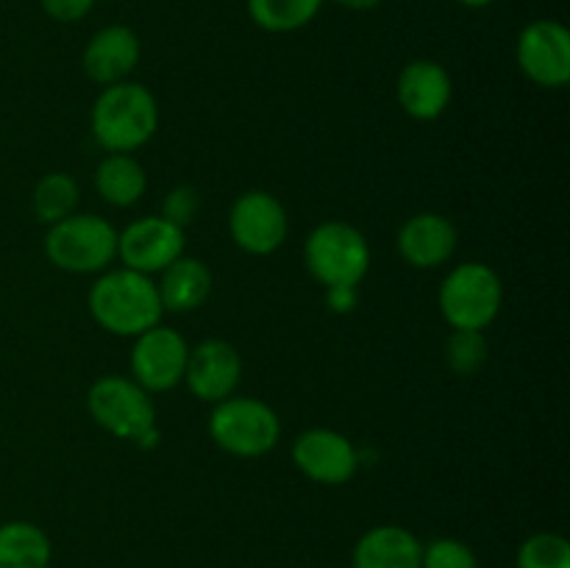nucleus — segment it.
<instances>
[{
  "label": "nucleus",
  "mask_w": 570,
  "mask_h": 568,
  "mask_svg": "<svg viewBox=\"0 0 570 568\" xmlns=\"http://www.w3.org/2000/svg\"><path fill=\"white\" fill-rule=\"evenodd\" d=\"M89 312L100 329L117 337H137L161 323V315H165L154 278L131 267L104 273L92 284Z\"/></svg>",
  "instance_id": "f257e3e1"
},
{
  "label": "nucleus",
  "mask_w": 570,
  "mask_h": 568,
  "mask_svg": "<svg viewBox=\"0 0 570 568\" xmlns=\"http://www.w3.org/2000/svg\"><path fill=\"white\" fill-rule=\"evenodd\" d=\"M89 123L100 148L109 154H131L142 148L159 128V106L142 84L120 81L104 87Z\"/></svg>",
  "instance_id": "f03ea898"
},
{
  "label": "nucleus",
  "mask_w": 570,
  "mask_h": 568,
  "mask_svg": "<svg viewBox=\"0 0 570 568\" xmlns=\"http://www.w3.org/2000/svg\"><path fill=\"white\" fill-rule=\"evenodd\" d=\"M89 415L100 429L120 440L154 449L159 443L156 407L148 390L126 376H100L87 395Z\"/></svg>",
  "instance_id": "7ed1b4c3"
},
{
  "label": "nucleus",
  "mask_w": 570,
  "mask_h": 568,
  "mask_svg": "<svg viewBox=\"0 0 570 568\" xmlns=\"http://www.w3.org/2000/svg\"><path fill=\"white\" fill-rule=\"evenodd\" d=\"M440 312L451 329H488L504 304V284L484 262H462L440 284Z\"/></svg>",
  "instance_id": "20e7f679"
},
{
  "label": "nucleus",
  "mask_w": 570,
  "mask_h": 568,
  "mask_svg": "<svg viewBox=\"0 0 570 568\" xmlns=\"http://www.w3.org/2000/svg\"><path fill=\"white\" fill-rule=\"evenodd\" d=\"M304 259L323 287H356L371 267V245L360 228L328 221L306 237Z\"/></svg>",
  "instance_id": "39448f33"
},
{
  "label": "nucleus",
  "mask_w": 570,
  "mask_h": 568,
  "mask_svg": "<svg viewBox=\"0 0 570 568\" xmlns=\"http://www.w3.org/2000/svg\"><path fill=\"white\" fill-rule=\"evenodd\" d=\"M209 434L215 445L234 457H262L276 449L282 438V421L259 399L228 395L217 401L209 415Z\"/></svg>",
  "instance_id": "423d86ee"
},
{
  "label": "nucleus",
  "mask_w": 570,
  "mask_h": 568,
  "mask_svg": "<svg viewBox=\"0 0 570 568\" xmlns=\"http://www.w3.org/2000/svg\"><path fill=\"white\" fill-rule=\"evenodd\" d=\"M45 254L67 273H100L117 256V232L104 217L72 212L48 228Z\"/></svg>",
  "instance_id": "0eeeda50"
},
{
  "label": "nucleus",
  "mask_w": 570,
  "mask_h": 568,
  "mask_svg": "<svg viewBox=\"0 0 570 568\" xmlns=\"http://www.w3.org/2000/svg\"><path fill=\"white\" fill-rule=\"evenodd\" d=\"M518 67L543 89H562L570 81V33L557 20H534L518 33Z\"/></svg>",
  "instance_id": "6e6552de"
},
{
  "label": "nucleus",
  "mask_w": 570,
  "mask_h": 568,
  "mask_svg": "<svg viewBox=\"0 0 570 568\" xmlns=\"http://www.w3.org/2000/svg\"><path fill=\"white\" fill-rule=\"evenodd\" d=\"M287 209L265 189L243 193L228 212V232L245 254L267 256L278 251L287 239Z\"/></svg>",
  "instance_id": "1a4fd4ad"
},
{
  "label": "nucleus",
  "mask_w": 570,
  "mask_h": 568,
  "mask_svg": "<svg viewBox=\"0 0 570 568\" xmlns=\"http://www.w3.org/2000/svg\"><path fill=\"white\" fill-rule=\"evenodd\" d=\"M189 345L176 329L156 323L148 332L134 337L131 349V373L134 382L148 393H165L184 382L187 371Z\"/></svg>",
  "instance_id": "9d476101"
},
{
  "label": "nucleus",
  "mask_w": 570,
  "mask_h": 568,
  "mask_svg": "<svg viewBox=\"0 0 570 568\" xmlns=\"http://www.w3.org/2000/svg\"><path fill=\"white\" fill-rule=\"evenodd\" d=\"M117 256L122 259V267L145 276L161 273L184 256V228L161 215L139 217L117 234Z\"/></svg>",
  "instance_id": "9b49d317"
},
{
  "label": "nucleus",
  "mask_w": 570,
  "mask_h": 568,
  "mask_svg": "<svg viewBox=\"0 0 570 568\" xmlns=\"http://www.w3.org/2000/svg\"><path fill=\"white\" fill-rule=\"evenodd\" d=\"M293 462L317 484H345L360 468V454L345 434L334 429H309L293 443Z\"/></svg>",
  "instance_id": "f8f14e48"
},
{
  "label": "nucleus",
  "mask_w": 570,
  "mask_h": 568,
  "mask_svg": "<svg viewBox=\"0 0 570 568\" xmlns=\"http://www.w3.org/2000/svg\"><path fill=\"white\" fill-rule=\"evenodd\" d=\"M239 379H243V360H239L237 349L226 340H204L200 345L189 349L187 371H184V382L189 384L193 395L200 401H217L228 399L237 390Z\"/></svg>",
  "instance_id": "ddd939ff"
},
{
  "label": "nucleus",
  "mask_w": 570,
  "mask_h": 568,
  "mask_svg": "<svg viewBox=\"0 0 570 568\" xmlns=\"http://www.w3.org/2000/svg\"><path fill=\"white\" fill-rule=\"evenodd\" d=\"M456 243H460L456 226L438 212L412 215L399 232V254L404 256L406 265L421 271L445 265L454 256Z\"/></svg>",
  "instance_id": "4468645a"
},
{
  "label": "nucleus",
  "mask_w": 570,
  "mask_h": 568,
  "mask_svg": "<svg viewBox=\"0 0 570 568\" xmlns=\"http://www.w3.org/2000/svg\"><path fill=\"white\" fill-rule=\"evenodd\" d=\"M451 76L443 65L432 59H415L401 70L399 95L401 109L415 120H438L451 104Z\"/></svg>",
  "instance_id": "2eb2a0df"
},
{
  "label": "nucleus",
  "mask_w": 570,
  "mask_h": 568,
  "mask_svg": "<svg viewBox=\"0 0 570 568\" xmlns=\"http://www.w3.org/2000/svg\"><path fill=\"white\" fill-rule=\"evenodd\" d=\"M139 61V39L126 26H106L87 42L81 56L83 72L100 87L128 81Z\"/></svg>",
  "instance_id": "dca6fc26"
},
{
  "label": "nucleus",
  "mask_w": 570,
  "mask_h": 568,
  "mask_svg": "<svg viewBox=\"0 0 570 568\" xmlns=\"http://www.w3.org/2000/svg\"><path fill=\"white\" fill-rule=\"evenodd\" d=\"M423 543L415 532L399 523L373 527L351 551L354 568H421Z\"/></svg>",
  "instance_id": "f3484780"
},
{
  "label": "nucleus",
  "mask_w": 570,
  "mask_h": 568,
  "mask_svg": "<svg viewBox=\"0 0 570 568\" xmlns=\"http://www.w3.org/2000/svg\"><path fill=\"white\" fill-rule=\"evenodd\" d=\"M156 290L165 312H193L212 295V271L195 256H178L161 271Z\"/></svg>",
  "instance_id": "a211bd4d"
},
{
  "label": "nucleus",
  "mask_w": 570,
  "mask_h": 568,
  "mask_svg": "<svg viewBox=\"0 0 570 568\" xmlns=\"http://www.w3.org/2000/svg\"><path fill=\"white\" fill-rule=\"evenodd\" d=\"M95 189L111 206H134L148 189V173L131 154H109L95 170Z\"/></svg>",
  "instance_id": "6ab92c4d"
},
{
  "label": "nucleus",
  "mask_w": 570,
  "mask_h": 568,
  "mask_svg": "<svg viewBox=\"0 0 570 568\" xmlns=\"http://www.w3.org/2000/svg\"><path fill=\"white\" fill-rule=\"evenodd\" d=\"M50 538L31 521L0 523V568H48Z\"/></svg>",
  "instance_id": "aec40b11"
},
{
  "label": "nucleus",
  "mask_w": 570,
  "mask_h": 568,
  "mask_svg": "<svg viewBox=\"0 0 570 568\" xmlns=\"http://www.w3.org/2000/svg\"><path fill=\"white\" fill-rule=\"evenodd\" d=\"M326 0H248V14L262 31L289 33L309 26Z\"/></svg>",
  "instance_id": "412c9836"
},
{
  "label": "nucleus",
  "mask_w": 570,
  "mask_h": 568,
  "mask_svg": "<svg viewBox=\"0 0 570 568\" xmlns=\"http://www.w3.org/2000/svg\"><path fill=\"white\" fill-rule=\"evenodd\" d=\"M78 182L70 176V173H45L37 182L31 195L33 215H37L39 223H53L65 221L76 212L78 206Z\"/></svg>",
  "instance_id": "4be33fe9"
},
{
  "label": "nucleus",
  "mask_w": 570,
  "mask_h": 568,
  "mask_svg": "<svg viewBox=\"0 0 570 568\" xmlns=\"http://www.w3.org/2000/svg\"><path fill=\"white\" fill-rule=\"evenodd\" d=\"M515 568H570V543L557 532H538L521 543Z\"/></svg>",
  "instance_id": "5701e85b"
},
{
  "label": "nucleus",
  "mask_w": 570,
  "mask_h": 568,
  "mask_svg": "<svg viewBox=\"0 0 570 568\" xmlns=\"http://www.w3.org/2000/svg\"><path fill=\"white\" fill-rule=\"evenodd\" d=\"M488 360V340L476 329H454L445 343V362L460 376H471Z\"/></svg>",
  "instance_id": "b1692460"
},
{
  "label": "nucleus",
  "mask_w": 570,
  "mask_h": 568,
  "mask_svg": "<svg viewBox=\"0 0 570 568\" xmlns=\"http://www.w3.org/2000/svg\"><path fill=\"white\" fill-rule=\"evenodd\" d=\"M421 568H482L476 551L456 538H438L423 546Z\"/></svg>",
  "instance_id": "393cba45"
},
{
  "label": "nucleus",
  "mask_w": 570,
  "mask_h": 568,
  "mask_svg": "<svg viewBox=\"0 0 570 568\" xmlns=\"http://www.w3.org/2000/svg\"><path fill=\"white\" fill-rule=\"evenodd\" d=\"M200 209V195L193 187H176L173 193H167L165 204H161V217H167L176 226H187L195 221Z\"/></svg>",
  "instance_id": "a878e982"
},
{
  "label": "nucleus",
  "mask_w": 570,
  "mask_h": 568,
  "mask_svg": "<svg viewBox=\"0 0 570 568\" xmlns=\"http://www.w3.org/2000/svg\"><path fill=\"white\" fill-rule=\"evenodd\" d=\"M45 14L56 22H76L92 11L95 0H39Z\"/></svg>",
  "instance_id": "bb28decb"
},
{
  "label": "nucleus",
  "mask_w": 570,
  "mask_h": 568,
  "mask_svg": "<svg viewBox=\"0 0 570 568\" xmlns=\"http://www.w3.org/2000/svg\"><path fill=\"white\" fill-rule=\"evenodd\" d=\"M326 304L332 306L334 312H351L360 304V293H356V287H345V284H340V287H326Z\"/></svg>",
  "instance_id": "cd10ccee"
},
{
  "label": "nucleus",
  "mask_w": 570,
  "mask_h": 568,
  "mask_svg": "<svg viewBox=\"0 0 570 568\" xmlns=\"http://www.w3.org/2000/svg\"><path fill=\"white\" fill-rule=\"evenodd\" d=\"M337 6H343V9H351V11H371L376 9L382 0H334Z\"/></svg>",
  "instance_id": "c85d7f7f"
},
{
  "label": "nucleus",
  "mask_w": 570,
  "mask_h": 568,
  "mask_svg": "<svg viewBox=\"0 0 570 568\" xmlns=\"http://www.w3.org/2000/svg\"><path fill=\"white\" fill-rule=\"evenodd\" d=\"M462 6H468V9H484V6L495 3V0H460Z\"/></svg>",
  "instance_id": "c756f323"
}]
</instances>
